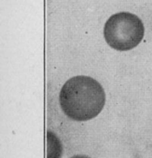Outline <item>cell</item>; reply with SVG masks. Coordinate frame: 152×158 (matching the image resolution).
<instances>
[{"label": "cell", "instance_id": "cell-1", "mask_svg": "<svg viewBox=\"0 0 152 158\" xmlns=\"http://www.w3.org/2000/svg\"><path fill=\"white\" fill-rule=\"evenodd\" d=\"M63 112L75 121H88L96 117L106 103V93L95 79L75 76L63 86L60 92Z\"/></svg>", "mask_w": 152, "mask_h": 158}, {"label": "cell", "instance_id": "cell-3", "mask_svg": "<svg viewBox=\"0 0 152 158\" xmlns=\"http://www.w3.org/2000/svg\"><path fill=\"white\" fill-rule=\"evenodd\" d=\"M63 146L59 138L51 131L47 132V158H62Z\"/></svg>", "mask_w": 152, "mask_h": 158}, {"label": "cell", "instance_id": "cell-4", "mask_svg": "<svg viewBox=\"0 0 152 158\" xmlns=\"http://www.w3.org/2000/svg\"><path fill=\"white\" fill-rule=\"evenodd\" d=\"M71 158H90V157H88L86 155H76V156H73Z\"/></svg>", "mask_w": 152, "mask_h": 158}, {"label": "cell", "instance_id": "cell-2", "mask_svg": "<svg viewBox=\"0 0 152 158\" xmlns=\"http://www.w3.org/2000/svg\"><path fill=\"white\" fill-rule=\"evenodd\" d=\"M145 34L143 22L130 12L112 15L105 24L104 36L114 49L127 51L134 48L142 41Z\"/></svg>", "mask_w": 152, "mask_h": 158}]
</instances>
